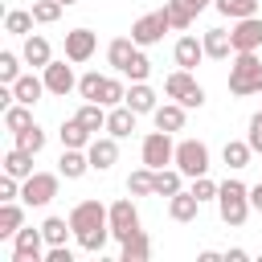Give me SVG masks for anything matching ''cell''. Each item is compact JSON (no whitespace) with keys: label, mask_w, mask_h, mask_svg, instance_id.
<instances>
[{"label":"cell","mask_w":262,"mask_h":262,"mask_svg":"<svg viewBox=\"0 0 262 262\" xmlns=\"http://www.w3.org/2000/svg\"><path fill=\"white\" fill-rule=\"evenodd\" d=\"M139 160H143L147 168H156V172H160V168H168V164L176 160L172 131H160V127H156V131H147V135H143V143H139Z\"/></svg>","instance_id":"8992f818"},{"label":"cell","mask_w":262,"mask_h":262,"mask_svg":"<svg viewBox=\"0 0 262 262\" xmlns=\"http://www.w3.org/2000/svg\"><path fill=\"white\" fill-rule=\"evenodd\" d=\"M127 192L131 196H156V168H135L131 176H127Z\"/></svg>","instance_id":"4dcf8cb0"},{"label":"cell","mask_w":262,"mask_h":262,"mask_svg":"<svg viewBox=\"0 0 262 262\" xmlns=\"http://www.w3.org/2000/svg\"><path fill=\"white\" fill-rule=\"evenodd\" d=\"M229 37H233V53H258V49H262V16L233 20Z\"/></svg>","instance_id":"7c38bea8"},{"label":"cell","mask_w":262,"mask_h":262,"mask_svg":"<svg viewBox=\"0 0 262 262\" xmlns=\"http://www.w3.org/2000/svg\"><path fill=\"white\" fill-rule=\"evenodd\" d=\"M61 8H66V4H57V0H33V16H37V25H53V20L61 16Z\"/></svg>","instance_id":"ee69618b"},{"label":"cell","mask_w":262,"mask_h":262,"mask_svg":"<svg viewBox=\"0 0 262 262\" xmlns=\"http://www.w3.org/2000/svg\"><path fill=\"white\" fill-rule=\"evenodd\" d=\"M106 217H111V237L115 242H127L131 233H139V209H135V196H119L115 205H106Z\"/></svg>","instance_id":"52a82bcc"},{"label":"cell","mask_w":262,"mask_h":262,"mask_svg":"<svg viewBox=\"0 0 262 262\" xmlns=\"http://www.w3.org/2000/svg\"><path fill=\"white\" fill-rule=\"evenodd\" d=\"M184 4H188V8H192V12H205V8H209V4H213V0H184Z\"/></svg>","instance_id":"816d5d0a"},{"label":"cell","mask_w":262,"mask_h":262,"mask_svg":"<svg viewBox=\"0 0 262 262\" xmlns=\"http://www.w3.org/2000/svg\"><path fill=\"white\" fill-rule=\"evenodd\" d=\"M246 258H250V254H246L242 246H233V250H225V262H246Z\"/></svg>","instance_id":"c3c4849f"},{"label":"cell","mask_w":262,"mask_h":262,"mask_svg":"<svg viewBox=\"0 0 262 262\" xmlns=\"http://www.w3.org/2000/svg\"><path fill=\"white\" fill-rule=\"evenodd\" d=\"M151 258V237L139 229V233H131L127 242H119V262H147Z\"/></svg>","instance_id":"603a6c76"},{"label":"cell","mask_w":262,"mask_h":262,"mask_svg":"<svg viewBox=\"0 0 262 262\" xmlns=\"http://www.w3.org/2000/svg\"><path fill=\"white\" fill-rule=\"evenodd\" d=\"M57 135H61V147H90V139H94V131H90L78 115H74V119H66Z\"/></svg>","instance_id":"cb8c5ba5"},{"label":"cell","mask_w":262,"mask_h":262,"mask_svg":"<svg viewBox=\"0 0 262 262\" xmlns=\"http://www.w3.org/2000/svg\"><path fill=\"white\" fill-rule=\"evenodd\" d=\"M172 57H176V66H180V70H196L209 53H205V41H196V37H188V33H184V37L176 41Z\"/></svg>","instance_id":"2e32d148"},{"label":"cell","mask_w":262,"mask_h":262,"mask_svg":"<svg viewBox=\"0 0 262 262\" xmlns=\"http://www.w3.org/2000/svg\"><path fill=\"white\" fill-rule=\"evenodd\" d=\"M217 188H221V184H217V180H209V172H205V176H192V188H188V192L205 205V201H217Z\"/></svg>","instance_id":"7bdbcfd3"},{"label":"cell","mask_w":262,"mask_h":262,"mask_svg":"<svg viewBox=\"0 0 262 262\" xmlns=\"http://www.w3.org/2000/svg\"><path fill=\"white\" fill-rule=\"evenodd\" d=\"M196 213H201V201H196L188 188H180L176 196H168V217H172V221L188 225V221H196Z\"/></svg>","instance_id":"ffe728a7"},{"label":"cell","mask_w":262,"mask_h":262,"mask_svg":"<svg viewBox=\"0 0 262 262\" xmlns=\"http://www.w3.org/2000/svg\"><path fill=\"white\" fill-rule=\"evenodd\" d=\"M123 98H127V86H123L119 78H106V82H102V94H98V102L111 111V106H119Z\"/></svg>","instance_id":"b9f144b4"},{"label":"cell","mask_w":262,"mask_h":262,"mask_svg":"<svg viewBox=\"0 0 262 262\" xmlns=\"http://www.w3.org/2000/svg\"><path fill=\"white\" fill-rule=\"evenodd\" d=\"M172 164H176L188 180H192V176H205V172H209V147H205L201 139H180Z\"/></svg>","instance_id":"30bf717a"},{"label":"cell","mask_w":262,"mask_h":262,"mask_svg":"<svg viewBox=\"0 0 262 262\" xmlns=\"http://www.w3.org/2000/svg\"><path fill=\"white\" fill-rule=\"evenodd\" d=\"M250 184H242V180H221V188H217V213H221V221L229 225V229H242L246 225V217H250Z\"/></svg>","instance_id":"7a4b0ae2"},{"label":"cell","mask_w":262,"mask_h":262,"mask_svg":"<svg viewBox=\"0 0 262 262\" xmlns=\"http://www.w3.org/2000/svg\"><path fill=\"white\" fill-rule=\"evenodd\" d=\"M225 254H217V250H201V262H221Z\"/></svg>","instance_id":"f907efd6"},{"label":"cell","mask_w":262,"mask_h":262,"mask_svg":"<svg viewBox=\"0 0 262 262\" xmlns=\"http://www.w3.org/2000/svg\"><path fill=\"white\" fill-rule=\"evenodd\" d=\"M94 49H98V33H94V29H70V33H66V57H70L74 66L90 61Z\"/></svg>","instance_id":"4fadbf2b"},{"label":"cell","mask_w":262,"mask_h":262,"mask_svg":"<svg viewBox=\"0 0 262 262\" xmlns=\"http://www.w3.org/2000/svg\"><path fill=\"white\" fill-rule=\"evenodd\" d=\"M41 78H45V90L57 94V98H66L70 90H78V78H74V61H70V57H66V61H49V66L41 70Z\"/></svg>","instance_id":"8fae6325"},{"label":"cell","mask_w":262,"mask_h":262,"mask_svg":"<svg viewBox=\"0 0 262 262\" xmlns=\"http://www.w3.org/2000/svg\"><path fill=\"white\" fill-rule=\"evenodd\" d=\"M33 25H37L33 8H29V12H25V8H8V12H4V33H8V37H29Z\"/></svg>","instance_id":"f1b7e54d"},{"label":"cell","mask_w":262,"mask_h":262,"mask_svg":"<svg viewBox=\"0 0 262 262\" xmlns=\"http://www.w3.org/2000/svg\"><path fill=\"white\" fill-rule=\"evenodd\" d=\"M250 205H254V209H258V213H262V180H258V184H254V188H250Z\"/></svg>","instance_id":"681fc988"},{"label":"cell","mask_w":262,"mask_h":262,"mask_svg":"<svg viewBox=\"0 0 262 262\" xmlns=\"http://www.w3.org/2000/svg\"><path fill=\"white\" fill-rule=\"evenodd\" d=\"M123 102H127V106H131L135 115H151V111L160 106V102H156V90H151L147 82H131V86H127V98H123Z\"/></svg>","instance_id":"7402d4cb"},{"label":"cell","mask_w":262,"mask_h":262,"mask_svg":"<svg viewBox=\"0 0 262 262\" xmlns=\"http://www.w3.org/2000/svg\"><path fill=\"white\" fill-rule=\"evenodd\" d=\"M221 160H225V168L242 172V168H250V160H254V147H250L246 139H229V143L221 147Z\"/></svg>","instance_id":"4316f807"},{"label":"cell","mask_w":262,"mask_h":262,"mask_svg":"<svg viewBox=\"0 0 262 262\" xmlns=\"http://www.w3.org/2000/svg\"><path fill=\"white\" fill-rule=\"evenodd\" d=\"M78 119H82L94 135L106 131V106H102V102H82V106H78Z\"/></svg>","instance_id":"d590c367"},{"label":"cell","mask_w":262,"mask_h":262,"mask_svg":"<svg viewBox=\"0 0 262 262\" xmlns=\"http://www.w3.org/2000/svg\"><path fill=\"white\" fill-rule=\"evenodd\" d=\"M12 139H16V147H25V151H33V156L45 147V131H41L37 123H33V127H25V131H16Z\"/></svg>","instance_id":"f35d334b"},{"label":"cell","mask_w":262,"mask_h":262,"mask_svg":"<svg viewBox=\"0 0 262 262\" xmlns=\"http://www.w3.org/2000/svg\"><path fill=\"white\" fill-rule=\"evenodd\" d=\"M213 8H217L225 20H246V16H258V0H213Z\"/></svg>","instance_id":"d6a6232c"},{"label":"cell","mask_w":262,"mask_h":262,"mask_svg":"<svg viewBox=\"0 0 262 262\" xmlns=\"http://www.w3.org/2000/svg\"><path fill=\"white\" fill-rule=\"evenodd\" d=\"M102 82H106V74H98V70H86V74L78 78V94H82L86 102H98V94H102Z\"/></svg>","instance_id":"74e56055"},{"label":"cell","mask_w":262,"mask_h":262,"mask_svg":"<svg viewBox=\"0 0 262 262\" xmlns=\"http://www.w3.org/2000/svg\"><path fill=\"white\" fill-rule=\"evenodd\" d=\"M20 57H25V66L45 70V66L53 61V49H49V41H45L41 33H29V37H25V45H20Z\"/></svg>","instance_id":"ac0fdd59"},{"label":"cell","mask_w":262,"mask_h":262,"mask_svg":"<svg viewBox=\"0 0 262 262\" xmlns=\"http://www.w3.org/2000/svg\"><path fill=\"white\" fill-rule=\"evenodd\" d=\"M20 61H25L20 53H12V49H4V53H0V82H8V86H12V82L20 78Z\"/></svg>","instance_id":"ab89813d"},{"label":"cell","mask_w":262,"mask_h":262,"mask_svg":"<svg viewBox=\"0 0 262 262\" xmlns=\"http://www.w3.org/2000/svg\"><path fill=\"white\" fill-rule=\"evenodd\" d=\"M45 233H41V225L33 229V225H20L16 233H12V262H45Z\"/></svg>","instance_id":"9c48e42d"},{"label":"cell","mask_w":262,"mask_h":262,"mask_svg":"<svg viewBox=\"0 0 262 262\" xmlns=\"http://www.w3.org/2000/svg\"><path fill=\"white\" fill-rule=\"evenodd\" d=\"M57 4H66V8H70V4H78V0H57Z\"/></svg>","instance_id":"f5cc1de1"},{"label":"cell","mask_w":262,"mask_h":262,"mask_svg":"<svg viewBox=\"0 0 262 262\" xmlns=\"http://www.w3.org/2000/svg\"><path fill=\"white\" fill-rule=\"evenodd\" d=\"M45 262H74V250L70 246H49L45 250Z\"/></svg>","instance_id":"7dc6e473"},{"label":"cell","mask_w":262,"mask_h":262,"mask_svg":"<svg viewBox=\"0 0 262 262\" xmlns=\"http://www.w3.org/2000/svg\"><path fill=\"white\" fill-rule=\"evenodd\" d=\"M164 94L176 98V102H184L188 111H192V106H205V86L192 78V70H180V66L164 78Z\"/></svg>","instance_id":"277c9868"},{"label":"cell","mask_w":262,"mask_h":262,"mask_svg":"<svg viewBox=\"0 0 262 262\" xmlns=\"http://www.w3.org/2000/svg\"><path fill=\"white\" fill-rule=\"evenodd\" d=\"M147 74H151V61H147V53H143V49H135V57L127 61L123 78H131V82H147Z\"/></svg>","instance_id":"60d3db41"},{"label":"cell","mask_w":262,"mask_h":262,"mask_svg":"<svg viewBox=\"0 0 262 262\" xmlns=\"http://www.w3.org/2000/svg\"><path fill=\"white\" fill-rule=\"evenodd\" d=\"M180 188H184V172L176 164H168V168L156 172V196H176Z\"/></svg>","instance_id":"1f68e13d"},{"label":"cell","mask_w":262,"mask_h":262,"mask_svg":"<svg viewBox=\"0 0 262 262\" xmlns=\"http://www.w3.org/2000/svg\"><path fill=\"white\" fill-rule=\"evenodd\" d=\"M0 201H20V180L16 176H0Z\"/></svg>","instance_id":"bcb514c9"},{"label":"cell","mask_w":262,"mask_h":262,"mask_svg":"<svg viewBox=\"0 0 262 262\" xmlns=\"http://www.w3.org/2000/svg\"><path fill=\"white\" fill-rule=\"evenodd\" d=\"M246 143L254 147V156H262V111L250 115V123H246Z\"/></svg>","instance_id":"f6af8a7d"},{"label":"cell","mask_w":262,"mask_h":262,"mask_svg":"<svg viewBox=\"0 0 262 262\" xmlns=\"http://www.w3.org/2000/svg\"><path fill=\"white\" fill-rule=\"evenodd\" d=\"M41 233H45L49 246H66V237H74V225H70V217H45Z\"/></svg>","instance_id":"836d02e7"},{"label":"cell","mask_w":262,"mask_h":262,"mask_svg":"<svg viewBox=\"0 0 262 262\" xmlns=\"http://www.w3.org/2000/svg\"><path fill=\"white\" fill-rule=\"evenodd\" d=\"M25 225V201H0V237H12Z\"/></svg>","instance_id":"83f0119b"},{"label":"cell","mask_w":262,"mask_h":262,"mask_svg":"<svg viewBox=\"0 0 262 262\" xmlns=\"http://www.w3.org/2000/svg\"><path fill=\"white\" fill-rule=\"evenodd\" d=\"M201 41H205V53H209L213 61H225V57L233 53V37H229V29H209Z\"/></svg>","instance_id":"484cf974"},{"label":"cell","mask_w":262,"mask_h":262,"mask_svg":"<svg viewBox=\"0 0 262 262\" xmlns=\"http://www.w3.org/2000/svg\"><path fill=\"white\" fill-rule=\"evenodd\" d=\"M184 119H188V106L176 102V98H168V102H160V106L151 111V123H156L160 131H184Z\"/></svg>","instance_id":"9a60e30c"},{"label":"cell","mask_w":262,"mask_h":262,"mask_svg":"<svg viewBox=\"0 0 262 262\" xmlns=\"http://www.w3.org/2000/svg\"><path fill=\"white\" fill-rule=\"evenodd\" d=\"M86 156H90V168L94 172H111L119 164V139L115 135H94L90 147H86Z\"/></svg>","instance_id":"5bb4252c"},{"label":"cell","mask_w":262,"mask_h":262,"mask_svg":"<svg viewBox=\"0 0 262 262\" xmlns=\"http://www.w3.org/2000/svg\"><path fill=\"white\" fill-rule=\"evenodd\" d=\"M229 94H262V57L258 53H233L229 61Z\"/></svg>","instance_id":"3957f363"},{"label":"cell","mask_w":262,"mask_h":262,"mask_svg":"<svg viewBox=\"0 0 262 262\" xmlns=\"http://www.w3.org/2000/svg\"><path fill=\"white\" fill-rule=\"evenodd\" d=\"M57 172H61L66 180H82V176L90 172V156H86V147H61Z\"/></svg>","instance_id":"e0dca14e"},{"label":"cell","mask_w":262,"mask_h":262,"mask_svg":"<svg viewBox=\"0 0 262 262\" xmlns=\"http://www.w3.org/2000/svg\"><path fill=\"white\" fill-rule=\"evenodd\" d=\"M4 127L16 135V131H25V127H33V106H25V102H12V106H4Z\"/></svg>","instance_id":"e575fe53"},{"label":"cell","mask_w":262,"mask_h":262,"mask_svg":"<svg viewBox=\"0 0 262 262\" xmlns=\"http://www.w3.org/2000/svg\"><path fill=\"white\" fill-rule=\"evenodd\" d=\"M135 49H139V45H135L131 37H115V41L106 45V61H111V70H119V74H123V70H127V61L135 57Z\"/></svg>","instance_id":"f546056e"},{"label":"cell","mask_w":262,"mask_h":262,"mask_svg":"<svg viewBox=\"0 0 262 262\" xmlns=\"http://www.w3.org/2000/svg\"><path fill=\"white\" fill-rule=\"evenodd\" d=\"M168 29H172L168 12H164V8H156V12H143V16L131 25V41H135L139 49H147V45H160Z\"/></svg>","instance_id":"ba28073f"},{"label":"cell","mask_w":262,"mask_h":262,"mask_svg":"<svg viewBox=\"0 0 262 262\" xmlns=\"http://www.w3.org/2000/svg\"><path fill=\"white\" fill-rule=\"evenodd\" d=\"M135 111L127 106V102H119V106H111L106 111V135H115V139H127L131 131H135Z\"/></svg>","instance_id":"d6986e66"},{"label":"cell","mask_w":262,"mask_h":262,"mask_svg":"<svg viewBox=\"0 0 262 262\" xmlns=\"http://www.w3.org/2000/svg\"><path fill=\"white\" fill-rule=\"evenodd\" d=\"M12 94H16V102L37 106V102H41V94H49V90H45V78H37V74H20V78L12 82Z\"/></svg>","instance_id":"44dd1931"},{"label":"cell","mask_w":262,"mask_h":262,"mask_svg":"<svg viewBox=\"0 0 262 262\" xmlns=\"http://www.w3.org/2000/svg\"><path fill=\"white\" fill-rule=\"evenodd\" d=\"M164 12H168V20H172V29H176V33H184V29L192 25V16H196L184 0H164Z\"/></svg>","instance_id":"8d00e7d4"},{"label":"cell","mask_w":262,"mask_h":262,"mask_svg":"<svg viewBox=\"0 0 262 262\" xmlns=\"http://www.w3.org/2000/svg\"><path fill=\"white\" fill-rule=\"evenodd\" d=\"M70 225H74V242L86 254H102L111 242V217L102 201H78L70 209Z\"/></svg>","instance_id":"6da1fadb"},{"label":"cell","mask_w":262,"mask_h":262,"mask_svg":"<svg viewBox=\"0 0 262 262\" xmlns=\"http://www.w3.org/2000/svg\"><path fill=\"white\" fill-rule=\"evenodd\" d=\"M4 172L16 176V180H29V176H33V151H25V147L12 143V147L4 151Z\"/></svg>","instance_id":"d4e9b609"},{"label":"cell","mask_w":262,"mask_h":262,"mask_svg":"<svg viewBox=\"0 0 262 262\" xmlns=\"http://www.w3.org/2000/svg\"><path fill=\"white\" fill-rule=\"evenodd\" d=\"M61 188V172H33L29 180H20V201L29 209H45Z\"/></svg>","instance_id":"5b68a950"}]
</instances>
